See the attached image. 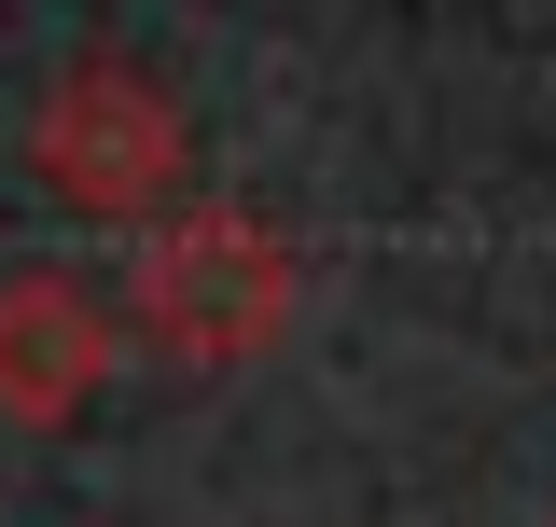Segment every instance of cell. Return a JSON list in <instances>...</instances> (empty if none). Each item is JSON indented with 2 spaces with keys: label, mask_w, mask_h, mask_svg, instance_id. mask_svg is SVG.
<instances>
[{
  "label": "cell",
  "mask_w": 556,
  "mask_h": 527,
  "mask_svg": "<svg viewBox=\"0 0 556 527\" xmlns=\"http://www.w3.org/2000/svg\"><path fill=\"white\" fill-rule=\"evenodd\" d=\"M126 306L112 292H84V278H56V264H14L0 278V416L14 430H70L84 402L126 375Z\"/></svg>",
  "instance_id": "3957f363"
},
{
  "label": "cell",
  "mask_w": 556,
  "mask_h": 527,
  "mask_svg": "<svg viewBox=\"0 0 556 527\" xmlns=\"http://www.w3.org/2000/svg\"><path fill=\"white\" fill-rule=\"evenodd\" d=\"M292 306H306V264H292V236L278 222H251V208H167L153 236H139L126 264V333L139 347H167L181 375H237V361H265L278 333H292Z\"/></svg>",
  "instance_id": "6da1fadb"
},
{
  "label": "cell",
  "mask_w": 556,
  "mask_h": 527,
  "mask_svg": "<svg viewBox=\"0 0 556 527\" xmlns=\"http://www.w3.org/2000/svg\"><path fill=\"white\" fill-rule=\"evenodd\" d=\"M28 167L84 222H126V236H153L167 208H195V126H181V98L139 56H70L42 83V112H28Z\"/></svg>",
  "instance_id": "7a4b0ae2"
}]
</instances>
